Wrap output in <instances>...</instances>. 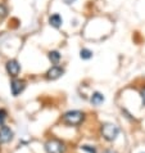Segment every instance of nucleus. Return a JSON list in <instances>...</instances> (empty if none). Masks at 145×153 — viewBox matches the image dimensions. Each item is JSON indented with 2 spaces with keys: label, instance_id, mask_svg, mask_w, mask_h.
<instances>
[{
  "label": "nucleus",
  "instance_id": "f257e3e1",
  "mask_svg": "<svg viewBox=\"0 0 145 153\" xmlns=\"http://www.w3.org/2000/svg\"><path fill=\"white\" fill-rule=\"evenodd\" d=\"M85 118V113L81 111H68L63 114V122L70 126H77Z\"/></svg>",
  "mask_w": 145,
  "mask_h": 153
},
{
  "label": "nucleus",
  "instance_id": "f03ea898",
  "mask_svg": "<svg viewBox=\"0 0 145 153\" xmlns=\"http://www.w3.org/2000/svg\"><path fill=\"white\" fill-rule=\"evenodd\" d=\"M118 134H119V127L116 124H109V122H107V124L101 125V135H103V138L105 140H108V142H113V140L118 137Z\"/></svg>",
  "mask_w": 145,
  "mask_h": 153
},
{
  "label": "nucleus",
  "instance_id": "7ed1b4c3",
  "mask_svg": "<svg viewBox=\"0 0 145 153\" xmlns=\"http://www.w3.org/2000/svg\"><path fill=\"white\" fill-rule=\"evenodd\" d=\"M45 152L46 153H64L66 152V146L64 143L58 139H49L45 143Z\"/></svg>",
  "mask_w": 145,
  "mask_h": 153
},
{
  "label": "nucleus",
  "instance_id": "20e7f679",
  "mask_svg": "<svg viewBox=\"0 0 145 153\" xmlns=\"http://www.w3.org/2000/svg\"><path fill=\"white\" fill-rule=\"evenodd\" d=\"M13 137H14V133L9 126H5V125L0 126V144L9 143L13 139Z\"/></svg>",
  "mask_w": 145,
  "mask_h": 153
},
{
  "label": "nucleus",
  "instance_id": "39448f33",
  "mask_svg": "<svg viewBox=\"0 0 145 153\" xmlns=\"http://www.w3.org/2000/svg\"><path fill=\"white\" fill-rule=\"evenodd\" d=\"M26 88V82L23 80H18V79H14L13 81L10 82V90H12V94L13 97H18L21 93Z\"/></svg>",
  "mask_w": 145,
  "mask_h": 153
},
{
  "label": "nucleus",
  "instance_id": "423d86ee",
  "mask_svg": "<svg viewBox=\"0 0 145 153\" xmlns=\"http://www.w3.org/2000/svg\"><path fill=\"white\" fill-rule=\"evenodd\" d=\"M5 67H7L8 74H9L10 76H13V77L18 76V74L21 72V65L16 61V59H10V61H8Z\"/></svg>",
  "mask_w": 145,
  "mask_h": 153
},
{
  "label": "nucleus",
  "instance_id": "0eeeda50",
  "mask_svg": "<svg viewBox=\"0 0 145 153\" xmlns=\"http://www.w3.org/2000/svg\"><path fill=\"white\" fill-rule=\"evenodd\" d=\"M64 74V70L59 66H53L48 72H46V77L49 80H57Z\"/></svg>",
  "mask_w": 145,
  "mask_h": 153
},
{
  "label": "nucleus",
  "instance_id": "6e6552de",
  "mask_svg": "<svg viewBox=\"0 0 145 153\" xmlns=\"http://www.w3.org/2000/svg\"><path fill=\"white\" fill-rule=\"evenodd\" d=\"M49 23H50V26H53L55 28H59L63 23V19L58 13H54V14H52L49 17Z\"/></svg>",
  "mask_w": 145,
  "mask_h": 153
},
{
  "label": "nucleus",
  "instance_id": "1a4fd4ad",
  "mask_svg": "<svg viewBox=\"0 0 145 153\" xmlns=\"http://www.w3.org/2000/svg\"><path fill=\"white\" fill-rule=\"evenodd\" d=\"M105 100V98H104V95L101 94V93H99V91H95V93H92V95H91V98H90V102H91V104H94V105H100Z\"/></svg>",
  "mask_w": 145,
  "mask_h": 153
},
{
  "label": "nucleus",
  "instance_id": "9d476101",
  "mask_svg": "<svg viewBox=\"0 0 145 153\" xmlns=\"http://www.w3.org/2000/svg\"><path fill=\"white\" fill-rule=\"evenodd\" d=\"M49 59L54 65H57V63L61 61V53L57 52V50H52V52H49Z\"/></svg>",
  "mask_w": 145,
  "mask_h": 153
},
{
  "label": "nucleus",
  "instance_id": "9b49d317",
  "mask_svg": "<svg viewBox=\"0 0 145 153\" xmlns=\"http://www.w3.org/2000/svg\"><path fill=\"white\" fill-rule=\"evenodd\" d=\"M80 57L82 59H90L92 57V52L86 48H84V49H81V52H80Z\"/></svg>",
  "mask_w": 145,
  "mask_h": 153
},
{
  "label": "nucleus",
  "instance_id": "f8f14e48",
  "mask_svg": "<svg viewBox=\"0 0 145 153\" xmlns=\"http://www.w3.org/2000/svg\"><path fill=\"white\" fill-rule=\"evenodd\" d=\"M81 149L87 152V153H96V148L94 146H87V144H85V146L81 147Z\"/></svg>",
  "mask_w": 145,
  "mask_h": 153
},
{
  "label": "nucleus",
  "instance_id": "ddd939ff",
  "mask_svg": "<svg viewBox=\"0 0 145 153\" xmlns=\"http://www.w3.org/2000/svg\"><path fill=\"white\" fill-rule=\"evenodd\" d=\"M8 14V9L4 4H0V19H3L4 17H7Z\"/></svg>",
  "mask_w": 145,
  "mask_h": 153
},
{
  "label": "nucleus",
  "instance_id": "4468645a",
  "mask_svg": "<svg viewBox=\"0 0 145 153\" xmlns=\"http://www.w3.org/2000/svg\"><path fill=\"white\" fill-rule=\"evenodd\" d=\"M8 116V113L5 109H0V126L4 125V121H5V118Z\"/></svg>",
  "mask_w": 145,
  "mask_h": 153
},
{
  "label": "nucleus",
  "instance_id": "2eb2a0df",
  "mask_svg": "<svg viewBox=\"0 0 145 153\" xmlns=\"http://www.w3.org/2000/svg\"><path fill=\"white\" fill-rule=\"evenodd\" d=\"M141 99H143V105H145V89L141 91Z\"/></svg>",
  "mask_w": 145,
  "mask_h": 153
},
{
  "label": "nucleus",
  "instance_id": "dca6fc26",
  "mask_svg": "<svg viewBox=\"0 0 145 153\" xmlns=\"http://www.w3.org/2000/svg\"><path fill=\"white\" fill-rule=\"evenodd\" d=\"M64 1H66V4H73L76 0H64Z\"/></svg>",
  "mask_w": 145,
  "mask_h": 153
},
{
  "label": "nucleus",
  "instance_id": "f3484780",
  "mask_svg": "<svg viewBox=\"0 0 145 153\" xmlns=\"http://www.w3.org/2000/svg\"><path fill=\"white\" fill-rule=\"evenodd\" d=\"M104 153H116V152H114V151H112V149H109V151H105Z\"/></svg>",
  "mask_w": 145,
  "mask_h": 153
}]
</instances>
